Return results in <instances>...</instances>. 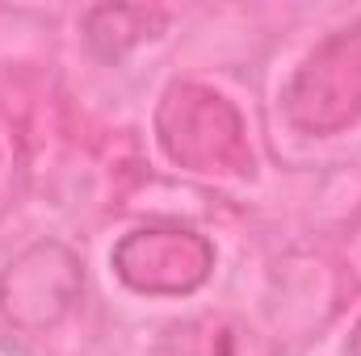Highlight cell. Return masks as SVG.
<instances>
[{"label":"cell","mask_w":361,"mask_h":356,"mask_svg":"<svg viewBox=\"0 0 361 356\" xmlns=\"http://www.w3.org/2000/svg\"><path fill=\"white\" fill-rule=\"evenodd\" d=\"M156 143L160 151L193 177H248L252 143L248 122L219 89L177 80L156 105Z\"/></svg>","instance_id":"obj_1"},{"label":"cell","mask_w":361,"mask_h":356,"mask_svg":"<svg viewBox=\"0 0 361 356\" xmlns=\"http://www.w3.org/2000/svg\"><path fill=\"white\" fill-rule=\"evenodd\" d=\"M281 113L298 134L332 139L361 117V17L324 34L281 84Z\"/></svg>","instance_id":"obj_2"},{"label":"cell","mask_w":361,"mask_h":356,"mask_svg":"<svg viewBox=\"0 0 361 356\" xmlns=\"http://www.w3.org/2000/svg\"><path fill=\"white\" fill-rule=\"evenodd\" d=\"M214 260V243L185 222H143L109 252L114 276L139 298H189L210 281Z\"/></svg>","instance_id":"obj_3"},{"label":"cell","mask_w":361,"mask_h":356,"mask_svg":"<svg viewBox=\"0 0 361 356\" xmlns=\"http://www.w3.org/2000/svg\"><path fill=\"white\" fill-rule=\"evenodd\" d=\"M85 293V260L63 239H34L0 268V319L21 336H51Z\"/></svg>","instance_id":"obj_4"},{"label":"cell","mask_w":361,"mask_h":356,"mask_svg":"<svg viewBox=\"0 0 361 356\" xmlns=\"http://www.w3.org/2000/svg\"><path fill=\"white\" fill-rule=\"evenodd\" d=\"M80 30H85V42L97 59L118 63L135 46L156 42L169 30V13L156 4H97L85 13Z\"/></svg>","instance_id":"obj_5"},{"label":"cell","mask_w":361,"mask_h":356,"mask_svg":"<svg viewBox=\"0 0 361 356\" xmlns=\"http://www.w3.org/2000/svg\"><path fill=\"white\" fill-rule=\"evenodd\" d=\"M177 356H273V348L235 319H202L177 327Z\"/></svg>","instance_id":"obj_6"},{"label":"cell","mask_w":361,"mask_h":356,"mask_svg":"<svg viewBox=\"0 0 361 356\" xmlns=\"http://www.w3.org/2000/svg\"><path fill=\"white\" fill-rule=\"evenodd\" d=\"M345 356H361V319L353 323V331H349V344H345Z\"/></svg>","instance_id":"obj_7"}]
</instances>
